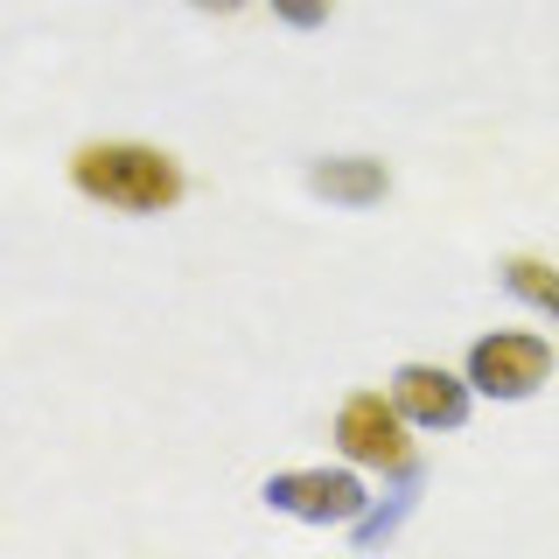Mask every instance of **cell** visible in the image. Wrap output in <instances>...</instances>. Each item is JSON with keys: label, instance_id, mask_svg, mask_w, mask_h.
<instances>
[{"label": "cell", "instance_id": "1", "mask_svg": "<svg viewBox=\"0 0 559 559\" xmlns=\"http://www.w3.org/2000/svg\"><path fill=\"white\" fill-rule=\"evenodd\" d=\"M70 182L78 197H92L105 210H133V217H162L182 203L189 175L175 154L147 147V140H92V147L70 154Z\"/></svg>", "mask_w": 559, "mask_h": 559}, {"label": "cell", "instance_id": "2", "mask_svg": "<svg viewBox=\"0 0 559 559\" xmlns=\"http://www.w3.org/2000/svg\"><path fill=\"white\" fill-rule=\"evenodd\" d=\"M462 371H468V384H476V399L524 406V399H538L546 378H552V343L532 336V329H489V336L468 343Z\"/></svg>", "mask_w": 559, "mask_h": 559}, {"label": "cell", "instance_id": "3", "mask_svg": "<svg viewBox=\"0 0 559 559\" xmlns=\"http://www.w3.org/2000/svg\"><path fill=\"white\" fill-rule=\"evenodd\" d=\"M336 448L357 468H384V476H406V468H419L413 419L392 406V392H349L343 413H336Z\"/></svg>", "mask_w": 559, "mask_h": 559}, {"label": "cell", "instance_id": "4", "mask_svg": "<svg viewBox=\"0 0 559 559\" xmlns=\"http://www.w3.org/2000/svg\"><path fill=\"white\" fill-rule=\"evenodd\" d=\"M259 497H266V511L301 518V524H357L371 511L357 468H280V476H266Z\"/></svg>", "mask_w": 559, "mask_h": 559}, {"label": "cell", "instance_id": "5", "mask_svg": "<svg viewBox=\"0 0 559 559\" xmlns=\"http://www.w3.org/2000/svg\"><path fill=\"white\" fill-rule=\"evenodd\" d=\"M392 406L406 413L419 433H454L476 413V384H468V371H448V364H399Z\"/></svg>", "mask_w": 559, "mask_h": 559}, {"label": "cell", "instance_id": "6", "mask_svg": "<svg viewBox=\"0 0 559 559\" xmlns=\"http://www.w3.org/2000/svg\"><path fill=\"white\" fill-rule=\"evenodd\" d=\"M308 189L336 210H378L392 197V168L378 154H322V162H308Z\"/></svg>", "mask_w": 559, "mask_h": 559}, {"label": "cell", "instance_id": "7", "mask_svg": "<svg viewBox=\"0 0 559 559\" xmlns=\"http://www.w3.org/2000/svg\"><path fill=\"white\" fill-rule=\"evenodd\" d=\"M497 280H503V294H518L524 308H538L546 322H559V266H546V259H503Z\"/></svg>", "mask_w": 559, "mask_h": 559}, {"label": "cell", "instance_id": "8", "mask_svg": "<svg viewBox=\"0 0 559 559\" xmlns=\"http://www.w3.org/2000/svg\"><path fill=\"white\" fill-rule=\"evenodd\" d=\"M266 8H273L280 28H322L336 14V0H266Z\"/></svg>", "mask_w": 559, "mask_h": 559}, {"label": "cell", "instance_id": "9", "mask_svg": "<svg viewBox=\"0 0 559 559\" xmlns=\"http://www.w3.org/2000/svg\"><path fill=\"white\" fill-rule=\"evenodd\" d=\"M189 8H197V14H238L245 0H189Z\"/></svg>", "mask_w": 559, "mask_h": 559}]
</instances>
